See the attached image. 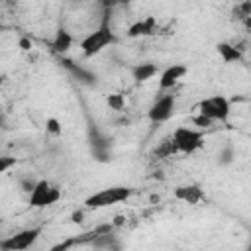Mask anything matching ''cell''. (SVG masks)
Segmentation results:
<instances>
[{"mask_svg": "<svg viewBox=\"0 0 251 251\" xmlns=\"http://www.w3.org/2000/svg\"><path fill=\"white\" fill-rule=\"evenodd\" d=\"M118 41V37L114 35L112 27L108 25V22H102L96 29H92L90 33H86L80 41V51L84 57H94L98 53H102L106 47L114 45Z\"/></svg>", "mask_w": 251, "mask_h": 251, "instance_id": "1", "label": "cell"}, {"mask_svg": "<svg viewBox=\"0 0 251 251\" xmlns=\"http://www.w3.org/2000/svg\"><path fill=\"white\" fill-rule=\"evenodd\" d=\"M171 141L176 147V153H184V155H192L198 149L204 147V133L200 129L194 127H186V126H178L173 129L171 133Z\"/></svg>", "mask_w": 251, "mask_h": 251, "instance_id": "2", "label": "cell"}, {"mask_svg": "<svg viewBox=\"0 0 251 251\" xmlns=\"http://www.w3.org/2000/svg\"><path fill=\"white\" fill-rule=\"evenodd\" d=\"M131 196V188L127 186H110V188H102L94 194H90L84 204L86 208H108V206H114V204H120V202H126L127 198Z\"/></svg>", "mask_w": 251, "mask_h": 251, "instance_id": "3", "label": "cell"}, {"mask_svg": "<svg viewBox=\"0 0 251 251\" xmlns=\"http://www.w3.org/2000/svg\"><path fill=\"white\" fill-rule=\"evenodd\" d=\"M196 108H198V114H202L210 122H226L229 118V114H231V104L222 94L208 96V98L200 100Z\"/></svg>", "mask_w": 251, "mask_h": 251, "instance_id": "4", "label": "cell"}, {"mask_svg": "<svg viewBox=\"0 0 251 251\" xmlns=\"http://www.w3.org/2000/svg\"><path fill=\"white\" fill-rule=\"evenodd\" d=\"M61 200V188L49 180H37L29 190V206L31 208H47Z\"/></svg>", "mask_w": 251, "mask_h": 251, "instance_id": "5", "label": "cell"}, {"mask_svg": "<svg viewBox=\"0 0 251 251\" xmlns=\"http://www.w3.org/2000/svg\"><path fill=\"white\" fill-rule=\"evenodd\" d=\"M41 235V229L39 227H27V229H22L6 239H2L0 243V249H6V251H24V249H29L37 237Z\"/></svg>", "mask_w": 251, "mask_h": 251, "instance_id": "6", "label": "cell"}, {"mask_svg": "<svg viewBox=\"0 0 251 251\" xmlns=\"http://www.w3.org/2000/svg\"><path fill=\"white\" fill-rule=\"evenodd\" d=\"M175 108H176L175 96H173V94H161V96H157L155 102L151 104L147 116H149L151 122L163 124V122H167V120L175 114Z\"/></svg>", "mask_w": 251, "mask_h": 251, "instance_id": "7", "label": "cell"}, {"mask_svg": "<svg viewBox=\"0 0 251 251\" xmlns=\"http://www.w3.org/2000/svg\"><path fill=\"white\" fill-rule=\"evenodd\" d=\"M188 73V69L184 67V65H171V67H167L161 75H159V88L161 90H173L182 78H184V75Z\"/></svg>", "mask_w": 251, "mask_h": 251, "instance_id": "8", "label": "cell"}, {"mask_svg": "<svg viewBox=\"0 0 251 251\" xmlns=\"http://www.w3.org/2000/svg\"><path fill=\"white\" fill-rule=\"evenodd\" d=\"M175 198L180 200V202H186L190 206H196L202 200H206V194L198 184H182L175 190Z\"/></svg>", "mask_w": 251, "mask_h": 251, "instance_id": "9", "label": "cell"}, {"mask_svg": "<svg viewBox=\"0 0 251 251\" xmlns=\"http://www.w3.org/2000/svg\"><path fill=\"white\" fill-rule=\"evenodd\" d=\"M157 29H159L157 20H155L153 16H147V18H143V20L133 22V24L127 27V35H129V37H145V35L157 33Z\"/></svg>", "mask_w": 251, "mask_h": 251, "instance_id": "10", "label": "cell"}, {"mask_svg": "<svg viewBox=\"0 0 251 251\" xmlns=\"http://www.w3.org/2000/svg\"><path fill=\"white\" fill-rule=\"evenodd\" d=\"M216 51H218V55H220V59L224 63H239L243 59L241 49L237 45H233V43H227V41H220L216 45Z\"/></svg>", "mask_w": 251, "mask_h": 251, "instance_id": "11", "label": "cell"}, {"mask_svg": "<svg viewBox=\"0 0 251 251\" xmlns=\"http://www.w3.org/2000/svg\"><path fill=\"white\" fill-rule=\"evenodd\" d=\"M73 43H75V39H73L71 31L65 29V27H59V29L55 31L53 41H51V45H53V49H55L57 53H67V51L73 47Z\"/></svg>", "mask_w": 251, "mask_h": 251, "instance_id": "12", "label": "cell"}, {"mask_svg": "<svg viewBox=\"0 0 251 251\" xmlns=\"http://www.w3.org/2000/svg\"><path fill=\"white\" fill-rule=\"evenodd\" d=\"M155 75H157V65L155 63H139L131 69V76L137 82H145V80L153 78Z\"/></svg>", "mask_w": 251, "mask_h": 251, "instance_id": "13", "label": "cell"}, {"mask_svg": "<svg viewBox=\"0 0 251 251\" xmlns=\"http://www.w3.org/2000/svg\"><path fill=\"white\" fill-rule=\"evenodd\" d=\"M106 104H108L110 110H114V112H122V110L126 108V96L120 94V92H112V94L106 96Z\"/></svg>", "mask_w": 251, "mask_h": 251, "instance_id": "14", "label": "cell"}, {"mask_svg": "<svg viewBox=\"0 0 251 251\" xmlns=\"http://www.w3.org/2000/svg\"><path fill=\"white\" fill-rule=\"evenodd\" d=\"M176 153V147H175V143L171 141V137L167 139V141H163L157 149H155V155L159 157V159H167V157H173Z\"/></svg>", "mask_w": 251, "mask_h": 251, "instance_id": "15", "label": "cell"}, {"mask_svg": "<svg viewBox=\"0 0 251 251\" xmlns=\"http://www.w3.org/2000/svg\"><path fill=\"white\" fill-rule=\"evenodd\" d=\"M45 131L49 135H59L63 131V126H61V122L57 118H47L45 120Z\"/></svg>", "mask_w": 251, "mask_h": 251, "instance_id": "16", "label": "cell"}, {"mask_svg": "<svg viewBox=\"0 0 251 251\" xmlns=\"http://www.w3.org/2000/svg\"><path fill=\"white\" fill-rule=\"evenodd\" d=\"M16 165H18V159L16 157H12V155H0V175L8 173Z\"/></svg>", "mask_w": 251, "mask_h": 251, "instance_id": "17", "label": "cell"}, {"mask_svg": "<svg viewBox=\"0 0 251 251\" xmlns=\"http://www.w3.org/2000/svg\"><path fill=\"white\" fill-rule=\"evenodd\" d=\"M194 124H196V126H198V127H208V126H212V124H214V122H210V120H208V118H204V116H202V114H198V116H196V118H194Z\"/></svg>", "mask_w": 251, "mask_h": 251, "instance_id": "18", "label": "cell"}, {"mask_svg": "<svg viewBox=\"0 0 251 251\" xmlns=\"http://www.w3.org/2000/svg\"><path fill=\"white\" fill-rule=\"evenodd\" d=\"M20 49L29 51V49H31V41H29V39H25V37H24V39H20Z\"/></svg>", "mask_w": 251, "mask_h": 251, "instance_id": "19", "label": "cell"}, {"mask_svg": "<svg viewBox=\"0 0 251 251\" xmlns=\"http://www.w3.org/2000/svg\"><path fill=\"white\" fill-rule=\"evenodd\" d=\"M124 224V216H116V220H114V226H122Z\"/></svg>", "mask_w": 251, "mask_h": 251, "instance_id": "20", "label": "cell"}, {"mask_svg": "<svg viewBox=\"0 0 251 251\" xmlns=\"http://www.w3.org/2000/svg\"><path fill=\"white\" fill-rule=\"evenodd\" d=\"M80 218H82V214H80V212H76V214H73V220H75V222H80Z\"/></svg>", "mask_w": 251, "mask_h": 251, "instance_id": "21", "label": "cell"}, {"mask_svg": "<svg viewBox=\"0 0 251 251\" xmlns=\"http://www.w3.org/2000/svg\"><path fill=\"white\" fill-rule=\"evenodd\" d=\"M4 82H6V75H2V73H0V86H2Z\"/></svg>", "mask_w": 251, "mask_h": 251, "instance_id": "22", "label": "cell"}, {"mask_svg": "<svg viewBox=\"0 0 251 251\" xmlns=\"http://www.w3.org/2000/svg\"><path fill=\"white\" fill-rule=\"evenodd\" d=\"M116 2H118V4H131L133 0H116Z\"/></svg>", "mask_w": 251, "mask_h": 251, "instance_id": "23", "label": "cell"}, {"mask_svg": "<svg viewBox=\"0 0 251 251\" xmlns=\"http://www.w3.org/2000/svg\"><path fill=\"white\" fill-rule=\"evenodd\" d=\"M0 229H2V224H0ZM0 243H2V237H0Z\"/></svg>", "mask_w": 251, "mask_h": 251, "instance_id": "24", "label": "cell"}, {"mask_svg": "<svg viewBox=\"0 0 251 251\" xmlns=\"http://www.w3.org/2000/svg\"><path fill=\"white\" fill-rule=\"evenodd\" d=\"M4 2H8V0H4Z\"/></svg>", "mask_w": 251, "mask_h": 251, "instance_id": "25", "label": "cell"}, {"mask_svg": "<svg viewBox=\"0 0 251 251\" xmlns=\"http://www.w3.org/2000/svg\"><path fill=\"white\" fill-rule=\"evenodd\" d=\"M0 29H2V25H0Z\"/></svg>", "mask_w": 251, "mask_h": 251, "instance_id": "26", "label": "cell"}]
</instances>
